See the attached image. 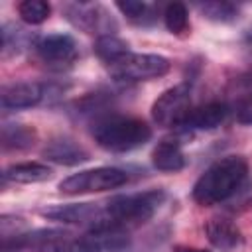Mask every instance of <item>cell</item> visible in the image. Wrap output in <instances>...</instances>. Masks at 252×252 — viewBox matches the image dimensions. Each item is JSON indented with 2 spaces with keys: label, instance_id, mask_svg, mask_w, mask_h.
I'll return each instance as SVG.
<instances>
[{
  "label": "cell",
  "instance_id": "277c9868",
  "mask_svg": "<svg viewBox=\"0 0 252 252\" xmlns=\"http://www.w3.org/2000/svg\"><path fill=\"white\" fill-rule=\"evenodd\" d=\"M128 181V173L118 167H94L73 173L59 183V191L67 195H83V193H100L108 189H116Z\"/></svg>",
  "mask_w": 252,
  "mask_h": 252
},
{
  "label": "cell",
  "instance_id": "8992f818",
  "mask_svg": "<svg viewBox=\"0 0 252 252\" xmlns=\"http://www.w3.org/2000/svg\"><path fill=\"white\" fill-rule=\"evenodd\" d=\"M191 112V93L185 85L163 91L152 104V118L161 128H173L185 122Z\"/></svg>",
  "mask_w": 252,
  "mask_h": 252
},
{
  "label": "cell",
  "instance_id": "e0dca14e",
  "mask_svg": "<svg viewBox=\"0 0 252 252\" xmlns=\"http://www.w3.org/2000/svg\"><path fill=\"white\" fill-rule=\"evenodd\" d=\"M35 130L26 124H4L2 128V146L6 150H24L33 146Z\"/></svg>",
  "mask_w": 252,
  "mask_h": 252
},
{
  "label": "cell",
  "instance_id": "3957f363",
  "mask_svg": "<svg viewBox=\"0 0 252 252\" xmlns=\"http://www.w3.org/2000/svg\"><path fill=\"white\" fill-rule=\"evenodd\" d=\"M163 201H165V193L161 189H152L144 193L112 197L104 207L110 222L128 226V224H142L150 220Z\"/></svg>",
  "mask_w": 252,
  "mask_h": 252
},
{
  "label": "cell",
  "instance_id": "7c38bea8",
  "mask_svg": "<svg viewBox=\"0 0 252 252\" xmlns=\"http://www.w3.org/2000/svg\"><path fill=\"white\" fill-rule=\"evenodd\" d=\"M226 116V106L222 102H209L199 108H191L189 116L181 124V128L187 130H213L220 126V122Z\"/></svg>",
  "mask_w": 252,
  "mask_h": 252
},
{
  "label": "cell",
  "instance_id": "9a60e30c",
  "mask_svg": "<svg viewBox=\"0 0 252 252\" xmlns=\"http://www.w3.org/2000/svg\"><path fill=\"white\" fill-rule=\"evenodd\" d=\"M51 169L43 163L35 161H26V163H16L4 169L2 177L4 181H14V183H39L51 177Z\"/></svg>",
  "mask_w": 252,
  "mask_h": 252
},
{
  "label": "cell",
  "instance_id": "4fadbf2b",
  "mask_svg": "<svg viewBox=\"0 0 252 252\" xmlns=\"http://www.w3.org/2000/svg\"><path fill=\"white\" fill-rule=\"evenodd\" d=\"M205 232H207V238L211 240V244L220 250H230L240 242V230L230 219L215 217V219L207 220Z\"/></svg>",
  "mask_w": 252,
  "mask_h": 252
},
{
  "label": "cell",
  "instance_id": "2e32d148",
  "mask_svg": "<svg viewBox=\"0 0 252 252\" xmlns=\"http://www.w3.org/2000/svg\"><path fill=\"white\" fill-rule=\"evenodd\" d=\"M98 250L100 248L93 238H71L69 232L33 248V252H98Z\"/></svg>",
  "mask_w": 252,
  "mask_h": 252
},
{
  "label": "cell",
  "instance_id": "8fae6325",
  "mask_svg": "<svg viewBox=\"0 0 252 252\" xmlns=\"http://www.w3.org/2000/svg\"><path fill=\"white\" fill-rule=\"evenodd\" d=\"M65 14H67V20L73 26L81 28L87 33H94L96 30H102L104 28L102 20H104V16H108L102 6H98V4H85V2L65 6Z\"/></svg>",
  "mask_w": 252,
  "mask_h": 252
},
{
  "label": "cell",
  "instance_id": "603a6c76",
  "mask_svg": "<svg viewBox=\"0 0 252 252\" xmlns=\"http://www.w3.org/2000/svg\"><path fill=\"white\" fill-rule=\"evenodd\" d=\"M238 120L242 124H252V93H248V96L240 104V108H238Z\"/></svg>",
  "mask_w": 252,
  "mask_h": 252
},
{
  "label": "cell",
  "instance_id": "d6986e66",
  "mask_svg": "<svg viewBox=\"0 0 252 252\" xmlns=\"http://www.w3.org/2000/svg\"><path fill=\"white\" fill-rule=\"evenodd\" d=\"M163 22H165V28L175 33V35H181L183 32H187V26H189V12L185 8V4L181 2H171L165 6V12H163Z\"/></svg>",
  "mask_w": 252,
  "mask_h": 252
},
{
  "label": "cell",
  "instance_id": "ffe728a7",
  "mask_svg": "<svg viewBox=\"0 0 252 252\" xmlns=\"http://www.w3.org/2000/svg\"><path fill=\"white\" fill-rule=\"evenodd\" d=\"M18 14L26 24H41L49 18L51 6L43 0H24L18 4Z\"/></svg>",
  "mask_w": 252,
  "mask_h": 252
},
{
  "label": "cell",
  "instance_id": "9c48e42d",
  "mask_svg": "<svg viewBox=\"0 0 252 252\" xmlns=\"http://www.w3.org/2000/svg\"><path fill=\"white\" fill-rule=\"evenodd\" d=\"M43 96V89L39 83L32 81H20V83H10L2 87L0 100L2 108L6 110H18V108H30L35 106Z\"/></svg>",
  "mask_w": 252,
  "mask_h": 252
},
{
  "label": "cell",
  "instance_id": "6da1fadb",
  "mask_svg": "<svg viewBox=\"0 0 252 252\" xmlns=\"http://www.w3.org/2000/svg\"><path fill=\"white\" fill-rule=\"evenodd\" d=\"M246 173L248 165L244 158L226 156L215 161L211 167H207L205 173L195 181L193 199L203 207L222 203L240 189L242 181L246 179Z\"/></svg>",
  "mask_w": 252,
  "mask_h": 252
},
{
  "label": "cell",
  "instance_id": "ba28073f",
  "mask_svg": "<svg viewBox=\"0 0 252 252\" xmlns=\"http://www.w3.org/2000/svg\"><path fill=\"white\" fill-rule=\"evenodd\" d=\"M37 57L55 69L69 67L77 59V43L67 33H49L35 43Z\"/></svg>",
  "mask_w": 252,
  "mask_h": 252
},
{
  "label": "cell",
  "instance_id": "52a82bcc",
  "mask_svg": "<svg viewBox=\"0 0 252 252\" xmlns=\"http://www.w3.org/2000/svg\"><path fill=\"white\" fill-rule=\"evenodd\" d=\"M41 215L49 220L67 222V224H89L91 228L108 220L106 207L94 203H75V205H53L41 211Z\"/></svg>",
  "mask_w": 252,
  "mask_h": 252
},
{
  "label": "cell",
  "instance_id": "5bb4252c",
  "mask_svg": "<svg viewBox=\"0 0 252 252\" xmlns=\"http://www.w3.org/2000/svg\"><path fill=\"white\" fill-rule=\"evenodd\" d=\"M152 163L159 171H181L185 167V154L175 140H163L159 142L152 152Z\"/></svg>",
  "mask_w": 252,
  "mask_h": 252
},
{
  "label": "cell",
  "instance_id": "5b68a950",
  "mask_svg": "<svg viewBox=\"0 0 252 252\" xmlns=\"http://www.w3.org/2000/svg\"><path fill=\"white\" fill-rule=\"evenodd\" d=\"M112 77L122 81H150L163 77L169 71V61L154 53H126L124 57L108 63Z\"/></svg>",
  "mask_w": 252,
  "mask_h": 252
},
{
  "label": "cell",
  "instance_id": "d4e9b609",
  "mask_svg": "<svg viewBox=\"0 0 252 252\" xmlns=\"http://www.w3.org/2000/svg\"><path fill=\"white\" fill-rule=\"evenodd\" d=\"M175 252H209V250H203V248H191V246H177Z\"/></svg>",
  "mask_w": 252,
  "mask_h": 252
},
{
  "label": "cell",
  "instance_id": "ac0fdd59",
  "mask_svg": "<svg viewBox=\"0 0 252 252\" xmlns=\"http://www.w3.org/2000/svg\"><path fill=\"white\" fill-rule=\"evenodd\" d=\"M94 53L98 55V59H102V61L108 65V63H112V61L124 57V55L130 53V51H128V43H126L124 39H120V37H116V35H112V33H106V35H100V37L96 39V43H94Z\"/></svg>",
  "mask_w": 252,
  "mask_h": 252
},
{
  "label": "cell",
  "instance_id": "30bf717a",
  "mask_svg": "<svg viewBox=\"0 0 252 252\" xmlns=\"http://www.w3.org/2000/svg\"><path fill=\"white\" fill-rule=\"evenodd\" d=\"M43 158L49 161H55V163H63V165H77V163H83L89 159V152L75 140L63 136V138L51 140L45 146Z\"/></svg>",
  "mask_w": 252,
  "mask_h": 252
},
{
  "label": "cell",
  "instance_id": "44dd1931",
  "mask_svg": "<svg viewBox=\"0 0 252 252\" xmlns=\"http://www.w3.org/2000/svg\"><path fill=\"white\" fill-rule=\"evenodd\" d=\"M199 10L205 18L215 22H230L236 18V8L228 2H205L199 4Z\"/></svg>",
  "mask_w": 252,
  "mask_h": 252
},
{
  "label": "cell",
  "instance_id": "7a4b0ae2",
  "mask_svg": "<svg viewBox=\"0 0 252 252\" xmlns=\"http://www.w3.org/2000/svg\"><path fill=\"white\" fill-rule=\"evenodd\" d=\"M94 142L108 152H128L144 146L152 138V128L138 118L108 116L94 124Z\"/></svg>",
  "mask_w": 252,
  "mask_h": 252
},
{
  "label": "cell",
  "instance_id": "7402d4cb",
  "mask_svg": "<svg viewBox=\"0 0 252 252\" xmlns=\"http://www.w3.org/2000/svg\"><path fill=\"white\" fill-rule=\"evenodd\" d=\"M116 8L126 16V18H130V20H134V22H142L144 18H146V14H148V4H144V2H134V0H126V2H116Z\"/></svg>",
  "mask_w": 252,
  "mask_h": 252
},
{
  "label": "cell",
  "instance_id": "cb8c5ba5",
  "mask_svg": "<svg viewBox=\"0 0 252 252\" xmlns=\"http://www.w3.org/2000/svg\"><path fill=\"white\" fill-rule=\"evenodd\" d=\"M242 41H244V45H246V47L252 51V26H250V28L244 32V35H242Z\"/></svg>",
  "mask_w": 252,
  "mask_h": 252
}]
</instances>
